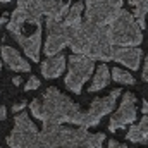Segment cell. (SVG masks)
<instances>
[{
    "label": "cell",
    "mask_w": 148,
    "mask_h": 148,
    "mask_svg": "<svg viewBox=\"0 0 148 148\" xmlns=\"http://www.w3.org/2000/svg\"><path fill=\"white\" fill-rule=\"evenodd\" d=\"M103 133H90L86 127H66L62 124H43L40 131L26 112H19L14 129L7 136L9 148H102Z\"/></svg>",
    "instance_id": "6da1fadb"
},
{
    "label": "cell",
    "mask_w": 148,
    "mask_h": 148,
    "mask_svg": "<svg viewBox=\"0 0 148 148\" xmlns=\"http://www.w3.org/2000/svg\"><path fill=\"white\" fill-rule=\"evenodd\" d=\"M41 10L36 0H19L16 10L12 12L7 31L23 47L24 53L36 62L40 60L41 48Z\"/></svg>",
    "instance_id": "7a4b0ae2"
},
{
    "label": "cell",
    "mask_w": 148,
    "mask_h": 148,
    "mask_svg": "<svg viewBox=\"0 0 148 148\" xmlns=\"http://www.w3.org/2000/svg\"><path fill=\"white\" fill-rule=\"evenodd\" d=\"M33 117L40 119L43 124H76L84 127L86 112L81 110L69 97L60 93L55 86L47 88L41 100L35 98L29 103Z\"/></svg>",
    "instance_id": "3957f363"
},
{
    "label": "cell",
    "mask_w": 148,
    "mask_h": 148,
    "mask_svg": "<svg viewBox=\"0 0 148 148\" xmlns=\"http://www.w3.org/2000/svg\"><path fill=\"white\" fill-rule=\"evenodd\" d=\"M67 45L73 48V53L100 60H112L115 50L110 35V26H97L84 21L83 17L73 28Z\"/></svg>",
    "instance_id": "277c9868"
},
{
    "label": "cell",
    "mask_w": 148,
    "mask_h": 148,
    "mask_svg": "<svg viewBox=\"0 0 148 148\" xmlns=\"http://www.w3.org/2000/svg\"><path fill=\"white\" fill-rule=\"evenodd\" d=\"M110 35L114 45L119 47H136L143 41V29L136 23L133 12L124 9H121V12L110 24Z\"/></svg>",
    "instance_id": "5b68a950"
},
{
    "label": "cell",
    "mask_w": 148,
    "mask_h": 148,
    "mask_svg": "<svg viewBox=\"0 0 148 148\" xmlns=\"http://www.w3.org/2000/svg\"><path fill=\"white\" fill-rule=\"evenodd\" d=\"M122 9V0H86L84 21L97 26H110Z\"/></svg>",
    "instance_id": "8992f818"
},
{
    "label": "cell",
    "mask_w": 148,
    "mask_h": 148,
    "mask_svg": "<svg viewBox=\"0 0 148 148\" xmlns=\"http://www.w3.org/2000/svg\"><path fill=\"white\" fill-rule=\"evenodd\" d=\"M95 69V59H90L86 55L73 53L69 57V73L66 76V86L74 91L76 95L81 93L83 84L88 81Z\"/></svg>",
    "instance_id": "52a82bcc"
},
{
    "label": "cell",
    "mask_w": 148,
    "mask_h": 148,
    "mask_svg": "<svg viewBox=\"0 0 148 148\" xmlns=\"http://www.w3.org/2000/svg\"><path fill=\"white\" fill-rule=\"evenodd\" d=\"M74 26H69L64 19H47V43H45V53L48 57L60 53V50L69 43L71 31Z\"/></svg>",
    "instance_id": "ba28073f"
},
{
    "label": "cell",
    "mask_w": 148,
    "mask_h": 148,
    "mask_svg": "<svg viewBox=\"0 0 148 148\" xmlns=\"http://www.w3.org/2000/svg\"><path fill=\"white\" fill-rule=\"evenodd\" d=\"M119 95H121V90H119V88H115V90H112L107 97L95 98V100L91 102L90 109L86 110L84 127L88 129V127H91V126H97V124L102 121V117H103V115L110 114V112L114 110V107H115V102H117Z\"/></svg>",
    "instance_id": "9c48e42d"
},
{
    "label": "cell",
    "mask_w": 148,
    "mask_h": 148,
    "mask_svg": "<svg viewBox=\"0 0 148 148\" xmlns=\"http://www.w3.org/2000/svg\"><path fill=\"white\" fill-rule=\"evenodd\" d=\"M134 121H136V97L127 91L122 97L119 110L110 117L109 129H110L112 133H115V129L124 127V126H127V124H131Z\"/></svg>",
    "instance_id": "30bf717a"
},
{
    "label": "cell",
    "mask_w": 148,
    "mask_h": 148,
    "mask_svg": "<svg viewBox=\"0 0 148 148\" xmlns=\"http://www.w3.org/2000/svg\"><path fill=\"white\" fill-rule=\"evenodd\" d=\"M36 3L41 14L47 16V19H55V21H60L71 7V2H62V0H36Z\"/></svg>",
    "instance_id": "8fae6325"
},
{
    "label": "cell",
    "mask_w": 148,
    "mask_h": 148,
    "mask_svg": "<svg viewBox=\"0 0 148 148\" xmlns=\"http://www.w3.org/2000/svg\"><path fill=\"white\" fill-rule=\"evenodd\" d=\"M140 59H141V48H127V47H115L112 60H117L124 64L126 67L136 71L140 67Z\"/></svg>",
    "instance_id": "7c38bea8"
},
{
    "label": "cell",
    "mask_w": 148,
    "mask_h": 148,
    "mask_svg": "<svg viewBox=\"0 0 148 148\" xmlns=\"http://www.w3.org/2000/svg\"><path fill=\"white\" fill-rule=\"evenodd\" d=\"M0 53H2V60H5V64L12 69V71H17V73H29V62L24 60L17 50H14L12 47L9 45H2L0 48Z\"/></svg>",
    "instance_id": "4fadbf2b"
},
{
    "label": "cell",
    "mask_w": 148,
    "mask_h": 148,
    "mask_svg": "<svg viewBox=\"0 0 148 148\" xmlns=\"http://www.w3.org/2000/svg\"><path fill=\"white\" fill-rule=\"evenodd\" d=\"M66 57L60 53V55H52L50 59H47L43 64H41V74L47 77V79H53V77H59L60 74L64 73L66 69Z\"/></svg>",
    "instance_id": "5bb4252c"
},
{
    "label": "cell",
    "mask_w": 148,
    "mask_h": 148,
    "mask_svg": "<svg viewBox=\"0 0 148 148\" xmlns=\"http://www.w3.org/2000/svg\"><path fill=\"white\" fill-rule=\"evenodd\" d=\"M126 138L131 143H147L148 141V114L141 119V122L138 126H133L127 131Z\"/></svg>",
    "instance_id": "9a60e30c"
},
{
    "label": "cell",
    "mask_w": 148,
    "mask_h": 148,
    "mask_svg": "<svg viewBox=\"0 0 148 148\" xmlns=\"http://www.w3.org/2000/svg\"><path fill=\"white\" fill-rule=\"evenodd\" d=\"M109 81H110V71H109L107 64H100L95 77H93V83L90 86V91H100L102 88H105L109 84Z\"/></svg>",
    "instance_id": "2e32d148"
},
{
    "label": "cell",
    "mask_w": 148,
    "mask_h": 148,
    "mask_svg": "<svg viewBox=\"0 0 148 148\" xmlns=\"http://www.w3.org/2000/svg\"><path fill=\"white\" fill-rule=\"evenodd\" d=\"M129 5L133 7V16L136 19V23L140 24L141 29L147 28V23H145V17L148 14V0H127Z\"/></svg>",
    "instance_id": "e0dca14e"
},
{
    "label": "cell",
    "mask_w": 148,
    "mask_h": 148,
    "mask_svg": "<svg viewBox=\"0 0 148 148\" xmlns=\"http://www.w3.org/2000/svg\"><path fill=\"white\" fill-rule=\"evenodd\" d=\"M112 79L117 81V83H121V84H134V83H136L134 77L127 73V71L119 69V67H114V69H112Z\"/></svg>",
    "instance_id": "ac0fdd59"
},
{
    "label": "cell",
    "mask_w": 148,
    "mask_h": 148,
    "mask_svg": "<svg viewBox=\"0 0 148 148\" xmlns=\"http://www.w3.org/2000/svg\"><path fill=\"white\" fill-rule=\"evenodd\" d=\"M38 86H40V79L38 77H35V76H31L29 79H28V83H26V91H31V90H36Z\"/></svg>",
    "instance_id": "d6986e66"
},
{
    "label": "cell",
    "mask_w": 148,
    "mask_h": 148,
    "mask_svg": "<svg viewBox=\"0 0 148 148\" xmlns=\"http://www.w3.org/2000/svg\"><path fill=\"white\" fill-rule=\"evenodd\" d=\"M24 107H26V102H17V103H14L12 110H14V114H17V112L24 110Z\"/></svg>",
    "instance_id": "ffe728a7"
},
{
    "label": "cell",
    "mask_w": 148,
    "mask_h": 148,
    "mask_svg": "<svg viewBox=\"0 0 148 148\" xmlns=\"http://www.w3.org/2000/svg\"><path fill=\"white\" fill-rule=\"evenodd\" d=\"M109 148H127V147L122 145V143H117L115 140H110V141H109Z\"/></svg>",
    "instance_id": "44dd1931"
},
{
    "label": "cell",
    "mask_w": 148,
    "mask_h": 148,
    "mask_svg": "<svg viewBox=\"0 0 148 148\" xmlns=\"http://www.w3.org/2000/svg\"><path fill=\"white\" fill-rule=\"evenodd\" d=\"M143 79L148 83V55H147V60H145V67H143Z\"/></svg>",
    "instance_id": "7402d4cb"
},
{
    "label": "cell",
    "mask_w": 148,
    "mask_h": 148,
    "mask_svg": "<svg viewBox=\"0 0 148 148\" xmlns=\"http://www.w3.org/2000/svg\"><path fill=\"white\" fill-rule=\"evenodd\" d=\"M7 117V109H5V105H2L0 107V121H3Z\"/></svg>",
    "instance_id": "603a6c76"
},
{
    "label": "cell",
    "mask_w": 148,
    "mask_h": 148,
    "mask_svg": "<svg viewBox=\"0 0 148 148\" xmlns=\"http://www.w3.org/2000/svg\"><path fill=\"white\" fill-rule=\"evenodd\" d=\"M12 83H14V84H16V86H19V84H21V83H23V79H21V76H16V77H14V79H12Z\"/></svg>",
    "instance_id": "cb8c5ba5"
},
{
    "label": "cell",
    "mask_w": 148,
    "mask_h": 148,
    "mask_svg": "<svg viewBox=\"0 0 148 148\" xmlns=\"http://www.w3.org/2000/svg\"><path fill=\"white\" fill-rule=\"evenodd\" d=\"M141 110H143L145 115L148 114V102H147V100H143V107H141Z\"/></svg>",
    "instance_id": "d4e9b609"
},
{
    "label": "cell",
    "mask_w": 148,
    "mask_h": 148,
    "mask_svg": "<svg viewBox=\"0 0 148 148\" xmlns=\"http://www.w3.org/2000/svg\"><path fill=\"white\" fill-rule=\"evenodd\" d=\"M3 23H5V16H0V26H2Z\"/></svg>",
    "instance_id": "484cf974"
},
{
    "label": "cell",
    "mask_w": 148,
    "mask_h": 148,
    "mask_svg": "<svg viewBox=\"0 0 148 148\" xmlns=\"http://www.w3.org/2000/svg\"><path fill=\"white\" fill-rule=\"evenodd\" d=\"M0 2H2V3H7V2H10V0H0Z\"/></svg>",
    "instance_id": "4316f807"
},
{
    "label": "cell",
    "mask_w": 148,
    "mask_h": 148,
    "mask_svg": "<svg viewBox=\"0 0 148 148\" xmlns=\"http://www.w3.org/2000/svg\"><path fill=\"white\" fill-rule=\"evenodd\" d=\"M0 67H2V57H0Z\"/></svg>",
    "instance_id": "83f0119b"
}]
</instances>
